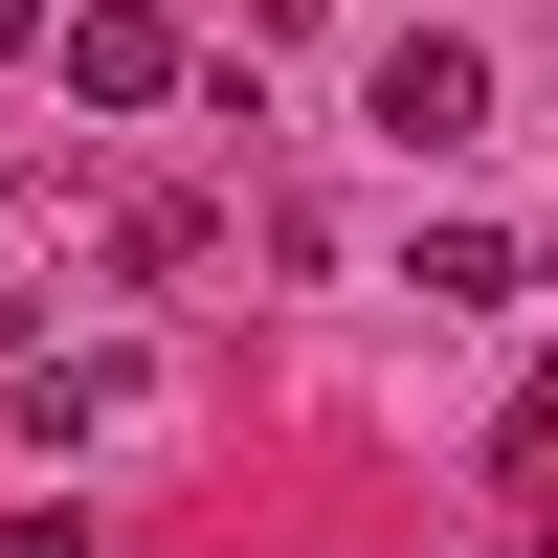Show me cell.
<instances>
[{
    "instance_id": "obj_4",
    "label": "cell",
    "mask_w": 558,
    "mask_h": 558,
    "mask_svg": "<svg viewBox=\"0 0 558 558\" xmlns=\"http://www.w3.org/2000/svg\"><path fill=\"white\" fill-rule=\"evenodd\" d=\"M402 291H425V313H514L536 246H514V223H425V246H402Z\"/></svg>"
},
{
    "instance_id": "obj_3",
    "label": "cell",
    "mask_w": 558,
    "mask_h": 558,
    "mask_svg": "<svg viewBox=\"0 0 558 558\" xmlns=\"http://www.w3.org/2000/svg\"><path fill=\"white\" fill-rule=\"evenodd\" d=\"M470 112H492V45H470V23H402V45H380V134H425V157H447Z\"/></svg>"
},
{
    "instance_id": "obj_6",
    "label": "cell",
    "mask_w": 558,
    "mask_h": 558,
    "mask_svg": "<svg viewBox=\"0 0 558 558\" xmlns=\"http://www.w3.org/2000/svg\"><path fill=\"white\" fill-rule=\"evenodd\" d=\"M23 45H45V0H0V68H23Z\"/></svg>"
},
{
    "instance_id": "obj_8",
    "label": "cell",
    "mask_w": 558,
    "mask_h": 558,
    "mask_svg": "<svg viewBox=\"0 0 558 558\" xmlns=\"http://www.w3.org/2000/svg\"><path fill=\"white\" fill-rule=\"evenodd\" d=\"M492 558H558V536H492Z\"/></svg>"
},
{
    "instance_id": "obj_1",
    "label": "cell",
    "mask_w": 558,
    "mask_h": 558,
    "mask_svg": "<svg viewBox=\"0 0 558 558\" xmlns=\"http://www.w3.org/2000/svg\"><path fill=\"white\" fill-rule=\"evenodd\" d=\"M134 402H157V357H134V336H68V357L0 380V425H23V447H89V425H134Z\"/></svg>"
},
{
    "instance_id": "obj_2",
    "label": "cell",
    "mask_w": 558,
    "mask_h": 558,
    "mask_svg": "<svg viewBox=\"0 0 558 558\" xmlns=\"http://www.w3.org/2000/svg\"><path fill=\"white\" fill-rule=\"evenodd\" d=\"M68 89H89V112H179L202 68H179V23H157V0H89V23H68Z\"/></svg>"
},
{
    "instance_id": "obj_7",
    "label": "cell",
    "mask_w": 558,
    "mask_h": 558,
    "mask_svg": "<svg viewBox=\"0 0 558 558\" xmlns=\"http://www.w3.org/2000/svg\"><path fill=\"white\" fill-rule=\"evenodd\" d=\"M0 268H23V179H0Z\"/></svg>"
},
{
    "instance_id": "obj_5",
    "label": "cell",
    "mask_w": 558,
    "mask_h": 558,
    "mask_svg": "<svg viewBox=\"0 0 558 558\" xmlns=\"http://www.w3.org/2000/svg\"><path fill=\"white\" fill-rule=\"evenodd\" d=\"M0 558H89V514H68V492H23V514H0Z\"/></svg>"
}]
</instances>
